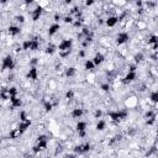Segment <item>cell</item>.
Masks as SVG:
<instances>
[{
    "label": "cell",
    "mask_w": 158,
    "mask_h": 158,
    "mask_svg": "<svg viewBox=\"0 0 158 158\" xmlns=\"http://www.w3.org/2000/svg\"><path fill=\"white\" fill-rule=\"evenodd\" d=\"M84 66H85V69H87V71H89V72H90V71H93V69H94L95 64H94V62H93L91 59H88V61L85 62Z\"/></svg>",
    "instance_id": "obj_25"
},
{
    "label": "cell",
    "mask_w": 158,
    "mask_h": 158,
    "mask_svg": "<svg viewBox=\"0 0 158 158\" xmlns=\"http://www.w3.org/2000/svg\"><path fill=\"white\" fill-rule=\"evenodd\" d=\"M59 29H61V26H59V24H53V25H51L49 26V29H48V36H53V35H56L57 32L59 31Z\"/></svg>",
    "instance_id": "obj_17"
},
{
    "label": "cell",
    "mask_w": 158,
    "mask_h": 158,
    "mask_svg": "<svg viewBox=\"0 0 158 158\" xmlns=\"http://www.w3.org/2000/svg\"><path fill=\"white\" fill-rule=\"evenodd\" d=\"M30 126H31V120L29 119V120H25V121H20V124H19L17 128L20 130L22 133H24L25 131H27V128H29Z\"/></svg>",
    "instance_id": "obj_13"
},
{
    "label": "cell",
    "mask_w": 158,
    "mask_h": 158,
    "mask_svg": "<svg viewBox=\"0 0 158 158\" xmlns=\"http://www.w3.org/2000/svg\"><path fill=\"white\" fill-rule=\"evenodd\" d=\"M94 4H95V0H87L85 1L87 6H91V5H94Z\"/></svg>",
    "instance_id": "obj_35"
},
{
    "label": "cell",
    "mask_w": 158,
    "mask_h": 158,
    "mask_svg": "<svg viewBox=\"0 0 158 158\" xmlns=\"http://www.w3.org/2000/svg\"><path fill=\"white\" fill-rule=\"evenodd\" d=\"M105 127H106V122L104 121V120H99L98 124H96V130H98V131H104Z\"/></svg>",
    "instance_id": "obj_23"
},
{
    "label": "cell",
    "mask_w": 158,
    "mask_h": 158,
    "mask_svg": "<svg viewBox=\"0 0 158 158\" xmlns=\"http://www.w3.org/2000/svg\"><path fill=\"white\" fill-rule=\"evenodd\" d=\"M10 103H11V108L15 109V108H20L22 105V101L21 99L19 98L17 95H14V96H10Z\"/></svg>",
    "instance_id": "obj_12"
},
{
    "label": "cell",
    "mask_w": 158,
    "mask_h": 158,
    "mask_svg": "<svg viewBox=\"0 0 158 158\" xmlns=\"http://www.w3.org/2000/svg\"><path fill=\"white\" fill-rule=\"evenodd\" d=\"M125 105H126V109H132V108H136L138 105V99L136 96H131V98H127V100L125 101Z\"/></svg>",
    "instance_id": "obj_8"
},
{
    "label": "cell",
    "mask_w": 158,
    "mask_h": 158,
    "mask_svg": "<svg viewBox=\"0 0 158 158\" xmlns=\"http://www.w3.org/2000/svg\"><path fill=\"white\" fill-rule=\"evenodd\" d=\"M54 52H56V46L52 45V43H49L47 47H46V53L51 56V54H53Z\"/></svg>",
    "instance_id": "obj_26"
},
{
    "label": "cell",
    "mask_w": 158,
    "mask_h": 158,
    "mask_svg": "<svg viewBox=\"0 0 158 158\" xmlns=\"http://www.w3.org/2000/svg\"><path fill=\"white\" fill-rule=\"evenodd\" d=\"M143 59H145V56H143V53H137L136 56H135V63L136 64H140L143 62Z\"/></svg>",
    "instance_id": "obj_24"
},
{
    "label": "cell",
    "mask_w": 158,
    "mask_h": 158,
    "mask_svg": "<svg viewBox=\"0 0 158 158\" xmlns=\"http://www.w3.org/2000/svg\"><path fill=\"white\" fill-rule=\"evenodd\" d=\"M83 115H84V110L80 109V108H76V109H73V110H72V113H71V116H72L73 119H80Z\"/></svg>",
    "instance_id": "obj_16"
},
{
    "label": "cell",
    "mask_w": 158,
    "mask_h": 158,
    "mask_svg": "<svg viewBox=\"0 0 158 158\" xmlns=\"http://www.w3.org/2000/svg\"><path fill=\"white\" fill-rule=\"evenodd\" d=\"M42 12H43V9L41 8L40 5H37L35 8V10H31V17H32V21H38L40 20V17L41 15H42Z\"/></svg>",
    "instance_id": "obj_4"
},
{
    "label": "cell",
    "mask_w": 158,
    "mask_h": 158,
    "mask_svg": "<svg viewBox=\"0 0 158 158\" xmlns=\"http://www.w3.org/2000/svg\"><path fill=\"white\" fill-rule=\"evenodd\" d=\"M66 99L67 100H73L74 99V91L72 89H69L67 93H66Z\"/></svg>",
    "instance_id": "obj_30"
},
{
    "label": "cell",
    "mask_w": 158,
    "mask_h": 158,
    "mask_svg": "<svg viewBox=\"0 0 158 158\" xmlns=\"http://www.w3.org/2000/svg\"><path fill=\"white\" fill-rule=\"evenodd\" d=\"M53 20H54L56 22H58L59 20H62V17H61V15H59V14H56L54 17H53Z\"/></svg>",
    "instance_id": "obj_37"
},
{
    "label": "cell",
    "mask_w": 158,
    "mask_h": 158,
    "mask_svg": "<svg viewBox=\"0 0 158 158\" xmlns=\"http://www.w3.org/2000/svg\"><path fill=\"white\" fill-rule=\"evenodd\" d=\"M25 120H29L27 114L25 113V111H21V113H20V121H25Z\"/></svg>",
    "instance_id": "obj_32"
},
{
    "label": "cell",
    "mask_w": 158,
    "mask_h": 158,
    "mask_svg": "<svg viewBox=\"0 0 158 158\" xmlns=\"http://www.w3.org/2000/svg\"><path fill=\"white\" fill-rule=\"evenodd\" d=\"M90 143L89 142H87V143H83V145H79L77 146L76 148H74V152H76V155H83V153H87V152H89L90 151Z\"/></svg>",
    "instance_id": "obj_3"
},
{
    "label": "cell",
    "mask_w": 158,
    "mask_h": 158,
    "mask_svg": "<svg viewBox=\"0 0 158 158\" xmlns=\"http://www.w3.org/2000/svg\"><path fill=\"white\" fill-rule=\"evenodd\" d=\"M91 61L94 62L95 66H100V64L105 61V56H104L103 53H101V52H99V53H96V54H95V57L93 58Z\"/></svg>",
    "instance_id": "obj_14"
},
{
    "label": "cell",
    "mask_w": 158,
    "mask_h": 158,
    "mask_svg": "<svg viewBox=\"0 0 158 158\" xmlns=\"http://www.w3.org/2000/svg\"><path fill=\"white\" fill-rule=\"evenodd\" d=\"M101 116H103V111H101L100 109H96L95 113H94V117H95V119H100Z\"/></svg>",
    "instance_id": "obj_31"
},
{
    "label": "cell",
    "mask_w": 158,
    "mask_h": 158,
    "mask_svg": "<svg viewBox=\"0 0 158 158\" xmlns=\"http://www.w3.org/2000/svg\"><path fill=\"white\" fill-rule=\"evenodd\" d=\"M100 88H101V90L103 91H105V93H109L110 91V89H111V84L109 82H106V83H103V84L100 85Z\"/></svg>",
    "instance_id": "obj_27"
},
{
    "label": "cell",
    "mask_w": 158,
    "mask_h": 158,
    "mask_svg": "<svg viewBox=\"0 0 158 158\" xmlns=\"http://www.w3.org/2000/svg\"><path fill=\"white\" fill-rule=\"evenodd\" d=\"M76 73H77V69L74 67H68V68L64 69V76L67 78H73L76 76Z\"/></svg>",
    "instance_id": "obj_18"
},
{
    "label": "cell",
    "mask_w": 158,
    "mask_h": 158,
    "mask_svg": "<svg viewBox=\"0 0 158 158\" xmlns=\"http://www.w3.org/2000/svg\"><path fill=\"white\" fill-rule=\"evenodd\" d=\"M10 91H9V88H1L0 90V99L6 101V100H10Z\"/></svg>",
    "instance_id": "obj_15"
},
{
    "label": "cell",
    "mask_w": 158,
    "mask_h": 158,
    "mask_svg": "<svg viewBox=\"0 0 158 158\" xmlns=\"http://www.w3.org/2000/svg\"><path fill=\"white\" fill-rule=\"evenodd\" d=\"M136 77H137L136 72H130L128 71L126 76L121 79V83H122V84H130V83H132L135 79H136Z\"/></svg>",
    "instance_id": "obj_5"
},
{
    "label": "cell",
    "mask_w": 158,
    "mask_h": 158,
    "mask_svg": "<svg viewBox=\"0 0 158 158\" xmlns=\"http://www.w3.org/2000/svg\"><path fill=\"white\" fill-rule=\"evenodd\" d=\"M21 135H22V132L17 127H15V128H12L11 131H10V138H12V140H16V138H20Z\"/></svg>",
    "instance_id": "obj_20"
},
{
    "label": "cell",
    "mask_w": 158,
    "mask_h": 158,
    "mask_svg": "<svg viewBox=\"0 0 158 158\" xmlns=\"http://www.w3.org/2000/svg\"><path fill=\"white\" fill-rule=\"evenodd\" d=\"M48 138H47V136L46 135H40L38 137H37V141H47Z\"/></svg>",
    "instance_id": "obj_34"
},
{
    "label": "cell",
    "mask_w": 158,
    "mask_h": 158,
    "mask_svg": "<svg viewBox=\"0 0 158 158\" xmlns=\"http://www.w3.org/2000/svg\"><path fill=\"white\" fill-rule=\"evenodd\" d=\"M72 40H63L61 43L58 45V51L62 52V51H67V49H72Z\"/></svg>",
    "instance_id": "obj_7"
},
{
    "label": "cell",
    "mask_w": 158,
    "mask_h": 158,
    "mask_svg": "<svg viewBox=\"0 0 158 158\" xmlns=\"http://www.w3.org/2000/svg\"><path fill=\"white\" fill-rule=\"evenodd\" d=\"M0 145H1V140H0Z\"/></svg>",
    "instance_id": "obj_41"
},
{
    "label": "cell",
    "mask_w": 158,
    "mask_h": 158,
    "mask_svg": "<svg viewBox=\"0 0 158 158\" xmlns=\"http://www.w3.org/2000/svg\"><path fill=\"white\" fill-rule=\"evenodd\" d=\"M148 101H151V103L153 104V106H156L157 101H158V93H157V91H153V93H151L150 98H148Z\"/></svg>",
    "instance_id": "obj_21"
},
{
    "label": "cell",
    "mask_w": 158,
    "mask_h": 158,
    "mask_svg": "<svg viewBox=\"0 0 158 158\" xmlns=\"http://www.w3.org/2000/svg\"><path fill=\"white\" fill-rule=\"evenodd\" d=\"M78 135H79V137H85L87 132L85 131H78Z\"/></svg>",
    "instance_id": "obj_38"
},
{
    "label": "cell",
    "mask_w": 158,
    "mask_h": 158,
    "mask_svg": "<svg viewBox=\"0 0 158 158\" xmlns=\"http://www.w3.org/2000/svg\"><path fill=\"white\" fill-rule=\"evenodd\" d=\"M15 20H16L17 22H20V24H24V22H25V17L22 16V15H17V16L15 17Z\"/></svg>",
    "instance_id": "obj_33"
},
{
    "label": "cell",
    "mask_w": 158,
    "mask_h": 158,
    "mask_svg": "<svg viewBox=\"0 0 158 158\" xmlns=\"http://www.w3.org/2000/svg\"><path fill=\"white\" fill-rule=\"evenodd\" d=\"M46 148H47V141H37V143L32 148V151H34V153H38L41 151H45Z\"/></svg>",
    "instance_id": "obj_6"
},
{
    "label": "cell",
    "mask_w": 158,
    "mask_h": 158,
    "mask_svg": "<svg viewBox=\"0 0 158 158\" xmlns=\"http://www.w3.org/2000/svg\"><path fill=\"white\" fill-rule=\"evenodd\" d=\"M135 25L140 31H143L147 29V22L145 20H135Z\"/></svg>",
    "instance_id": "obj_19"
},
{
    "label": "cell",
    "mask_w": 158,
    "mask_h": 158,
    "mask_svg": "<svg viewBox=\"0 0 158 158\" xmlns=\"http://www.w3.org/2000/svg\"><path fill=\"white\" fill-rule=\"evenodd\" d=\"M78 56H79V58H83V57L85 56V51H84V49H79Z\"/></svg>",
    "instance_id": "obj_36"
},
{
    "label": "cell",
    "mask_w": 158,
    "mask_h": 158,
    "mask_svg": "<svg viewBox=\"0 0 158 158\" xmlns=\"http://www.w3.org/2000/svg\"><path fill=\"white\" fill-rule=\"evenodd\" d=\"M21 32V29L19 26H15V25H11V26H9V29H8V35L10 36V37H14V36H17Z\"/></svg>",
    "instance_id": "obj_11"
},
{
    "label": "cell",
    "mask_w": 158,
    "mask_h": 158,
    "mask_svg": "<svg viewBox=\"0 0 158 158\" xmlns=\"http://www.w3.org/2000/svg\"><path fill=\"white\" fill-rule=\"evenodd\" d=\"M27 79H31V80H37V78H38V72H37V68L35 67V66H32L31 68H30V71H29V73H27Z\"/></svg>",
    "instance_id": "obj_9"
},
{
    "label": "cell",
    "mask_w": 158,
    "mask_h": 158,
    "mask_svg": "<svg viewBox=\"0 0 158 158\" xmlns=\"http://www.w3.org/2000/svg\"><path fill=\"white\" fill-rule=\"evenodd\" d=\"M15 68V62L11 56H6L5 58L3 59V64H1V71H11V69Z\"/></svg>",
    "instance_id": "obj_1"
},
{
    "label": "cell",
    "mask_w": 158,
    "mask_h": 158,
    "mask_svg": "<svg viewBox=\"0 0 158 158\" xmlns=\"http://www.w3.org/2000/svg\"><path fill=\"white\" fill-rule=\"evenodd\" d=\"M8 3H10V0H0V4H1V5H5Z\"/></svg>",
    "instance_id": "obj_39"
},
{
    "label": "cell",
    "mask_w": 158,
    "mask_h": 158,
    "mask_svg": "<svg viewBox=\"0 0 158 158\" xmlns=\"http://www.w3.org/2000/svg\"><path fill=\"white\" fill-rule=\"evenodd\" d=\"M117 22H119V20H117V16L116 15H111L105 20V24L108 27H115L117 25Z\"/></svg>",
    "instance_id": "obj_10"
},
{
    "label": "cell",
    "mask_w": 158,
    "mask_h": 158,
    "mask_svg": "<svg viewBox=\"0 0 158 158\" xmlns=\"http://www.w3.org/2000/svg\"><path fill=\"white\" fill-rule=\"evenodd\" d=\"M148 46H151V45H155V43H157V36L156 35H152L151 37H148Z\"/></svg>",
    "instance_id": "obj_28"
},
{
    "label": "cell",
    "mask_w": 158,
    "mask_h": 158,
    "mask_svg": "<svg viewBox=\"0 0 158 158\" xmlns=\"http://www.w3.org/2000/svg\"><path fill=\"white\" fill-rule=\"evenodd\" d=\"M63 21L66 22V24H73L74 17H73L72 15H67V16H64V17H63Z\"/></svg>",
    "instance_id": "obj_29"
},
{
    "label": "cell",
    "mask_w": 158,
    "mask_h": 158,
    "mask_svg": "<svg viewBox=\"0 0 158 158\" xmlns=\"http://www.w3.org/2000/svg\"><path fill=\"white\" fill-rule=\"evenodd\" d=\"M72 1H73V0H64V4H66V5H69Z\"/></svg>",
    "instance_id": "obj_40"
},
{
    "label": "cell",
    "mask_w": 158,
    "mask_h": 158,
    "mask_svg": "<svg viewBox=\"0 0 158 158\" xmlns=\"http://www.w3.org/2000/svg\"><path fill=\"white\" fill-rule=\"evenodd\" d=\"M128 40H130V36H128L127 32H120L115 38V43L117 46H122L125 43H127Z\"/></svg>",
    "instance_id": "obj_2"
},
{
    "label": "cell",
    "mask_w": 158,
    "mask_h": 158,
    "mask_svg": "<svg viewBox=\"0 0 158 158\" xmlns=\"http://www.w3.org/2000/svg\"><path fill=\"white\" fill-rule=\"evenodd\" d=\"M76 128H77V131H85V130H87V122H84V121H78Z\"/></svg>",
    "instance_id": "obj_22"
}]
</instances>
